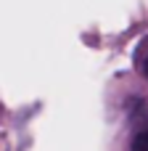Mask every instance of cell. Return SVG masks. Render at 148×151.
<instances>
[{"label": "cell", "mask_w": 148, "mask_h": 151, "mask_svg": "<svg viewBox=\"0 0 148 151\" xmlns=\"http://www.w3.org/2000/svg\"><path fill=\"white\" fill-rule=\"evenodd\" d=\"M130 151H148V130H140V133L132 138Z\"/></svg>", "instance_id": "obj_1"}, {"label": "cell", "mask_w": 148, "mask_h": 151, "mask_svg": "<svg viewBox=\"0 0 148 151\" xmlns=\"http://www.w3.org/2000/svg\"><path fill=\"white\" fill-rule=\"evenodd\" d=\"M143 74H146V77H148V58H146V61H143Z\"/></svg>", "instance_id": "obj_2"}]
</instances>
